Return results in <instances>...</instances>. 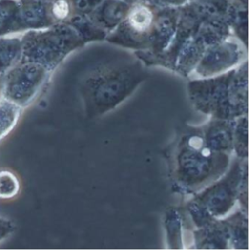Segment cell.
Instances as JSON below:
<instances>
[{"instance_id":"cell-1","label":"cell","mask_w":249,"mask_h":250,"mask_svg":"<svg viewBox=\"0 0 249 250\" xmlns=\"http://www.w3.org/2000/svg\"><path fill=\"white\" fill-rule=\"evenodd\" d=\"M173 190L193 196L226 173L234 156L214 151L202 125H186L166 151Z\"/></svg>"},{"instance_id":"cell-2","label":"cell","mask_w":249,"mask_h":250,"mask_svg":"<svg viewBox=\"0 0 249 250\" xmlns=\"http://www.w3.org/2000/svg\"><path fill=\"white\" fill-rule=\"evenodd\" d=\"M189 99L196 110L213 119L236 120L249 112V62L208 78L190 79Z\"/></svg>"},{"instance_id":"cell-3","label":"cell","mask_w":249,"mask_h":250,"mask_svg":"<svg viewBox=\"0 0 249 250\" xmlns=\"http://www.w3.org/2000/svg\"><path fill=\"white\" fill-rule=\"evenodd\" d=\"M144 65L135 56L91 72L80 86L86 114L100 117L123 104L146 79Z\"/></svg>"},{"instance_id":"cell-4","label":"cell","mask_w":249,"mask_h":250,"mask_svg":"<svg viewBox=\"0 0 249 250\" xmlns=\"http://www.w3.org/2000/svg\"><path fill=\"white\" fill-rule=\"evenodd\" d=\"M248 174V160L234 157L224 175L192 196L185 211L194 229L223 219L237 209L240 187Z\"/></svg>"},{"instance_id":"cell-5","label":"cell","mask_w":249,"mask_h":250,"mask_svg":"<svg viewBox=\"0 0 249 250\" xmlns=\"http://www.w3.org/2000/svg\"><path fill=\"white\" fill-rule=\"evenodd\" d=\"M22 56L21 62L42 65L54 72L74 51L86 44L77 31L66 22L48 28L29 30L21 34Z\"/></svg>"},{"instance_id":"cell-6","label":"cell","mask_w":249,"mask_h":250,"mask_svg":"<svg viewBox=\"0 0 249 250\" xmlns=\"http://www.w3.org/2000/svg\"><path fill=\"white\" fill-rule=\"evenodd\" d=\"M51 0H0V36L48 28L55 23Z\"/></svg>"},{"instance_id":"cell-7","label":"cell","mask_w":249,"mask_h":250,"mask_svg":"<svg viewBox=\"0 0 249 250\" xmlns=\"http://www.w3.org/2000/svg\"><path fill=\"white\" fill-rule=\"evenodd\" d=\"M230 35L232 31L226 17L203 21L181 46L172 71L188 78L205 51Z\"/></svg>"},{"instance_id":"cell-8","label":"cell","mask_w":249,"mask_h":250,"mask_svg":"<svg viewBox=\"0 0 249 250\" xmlns=\"http://www.w3.org/2000/svg\"><path fill=\"white\" fill-rule=\"evenodd\" d=\"M51 74L40 64L20 62L4 74L2 97L24 108L39 96Z\"/></svg>"},{"instance_id":"cell-9","label":"cell","mask_w":249,"mask_h":250,"mask_svg":"<svg viewBox=\"0 0 249 250\" xmlns=\"http://www.w3.org/2000/svg\"><path fill=\"white\" fill-rule=\"evenodd\" d=\"M155 15L156 8L144 1L132 4L124 21L107 34L105 40L134 52L147 50Z\"/></svg>"},{"instance_id":"cell-10","label":"cell","mask_w":249,"mask_h":250,"mask_svg":"<svg viewBox=\"0 0 249 250\" xmlns=\"http://www.w3.org/2000/svg\"><path fill=\"white\" fill-rule=\"evenodd\" d=\"M248 61V47L230 35L208 47L195 66L189 79H202L226 73Z\"/></svg>"},{"instance_id":"cell-11","label":"cell","mask_w":249,"mask_h":250,"mask_svg":"<svg viewBox=\"0 0 249 250\" xmlns=\"http://www.w3.org/2000/svg\"><path fill=\"white\" fill-rule=\"evenodd\" d=\"M180 7L156 8L148 49L144 52L159 55L168 48L177 29Z\"/></svg>"},{"instance_id":"cell-12","label":"cell","mask_w":249,"mask_h":250,"mask_svg":"<svg viewBox=\"0 0 249 250\" xmlns=\"http://www.w3.org/2000/svg\"><path fill=\"white\" fill-rule=\"evenodd\" d=\"M165 228L168 249H193L194 227L185 209H168L166 213Z\"/></svg>"},{"instance_id":"cell-13","label":"cell","mask_w":249,"mask_h":250,"mask_svg":"<svg viewBox=\"0 0 249 250\" xmlns=\"http://www.w3.org/2000/svg\"><path fill=\"white\" fill-rule=\"evenodd\" d=\"M193 249L230 250L229 232L225 219H216L201 228L194 229Z\"/></svg>"},{"instance_id":"cell-14","label":"cell","mask_w":249,"mask_h":250,"mask_svg":"<svg viewBox=\"0 0 249 250\" xmlns=\"http://www.w3.org/2000/svg\"><path fill=\"white\" fill-rule=\"evenodd\" d=\"M203 133L208 146L214 151L234 156L235 120L213 119L202 125Z\"/></svg>"},{"instance_id":"cell-15","label":"cell","mask_w":249,"mask_h":250,"mask_svg":"<svg viewBox=\"0 0 249 250\" xmlns=\"http://www.w3.org/2000/svg\"><path fill=\"white\" fill-rule=\"evenodd\" d=\"M130 7L131 5L124 0H103L88 15L108 34L124 21Z\"/></svg>"},{"instance_id":"cell-16","label":"cell","mask_w":249,"mask_h":250,"mask_svg":"<svg viewBox=\"0 0 249 250\" xmlns=\"http://www.w3.org/2000/svg\"><path fill=\"white\" fill-rule=\"evenodd\" d=\"M226 18L232 35L237 37L246 47H248L249 0H229Z\"/></svg>"},{"instance_id":"cell-17","label":"cell","mask_w":249,"mask_h":250,"mask_svg":"<svg viewBox=\"0 0 249 250\" xmlns=\"http://www.w3.org/2000/svg\"><path fill=\"white\" fill-rule=\"evenodd\" d=\"M229 232V246L234 250H248L249 218L248 213L240 208L234 210L225 218Z\"/></svg>"},{"instance_id":"cell-18","label":"cell","mask_w":249,"mask_h":250,"mask_svg":"<svg viewBox=\"0 0 249 250\" xmlns=\"http://www.w3.org/2000/svg\"><path fill=\"white\" fill-rule=\"evenodd\" d=\"M65 22L77 31L85 44L105 40L107 36V33L101 28L88 14L72 13Z\"/></svg>"},{"instance_id":"cell-19","label":"cell","mask_w":249,"mask_h":250,"mask_svg":"<svg viewBox=\"0 0 249 250\" xmlns=\"http://www.w3.org/2000/svg\"><path fill=\"white\" fill-rule=\"evenodd\" d=\"M22 42L21 35L0 36V75L21 62Z\"/></svg>"},{"instance_id":"cell-20","label":"cell","mask_w":249,"mask_h":250,"mask_svg":"<svg viewBox=\"0 0 249 250\" xmlns=\"http://www.w3.org/2000/svg\"><path fill=\"white\" fill-rule=\"evenodd\" d=\"M21 107L8 99L0 98V141L5 138L18 124Z\"/></svg>"},{"instance_id":"cell-21","label":"cell","mask_w":249,"mask_h":250,"mask_svg":"<svg viewBox=\"0 0 249 250\" xmlns=\"http://www.w3.org/2000/svg\"><path fill=\"white\" fill-rule=\"evenodd\" d=\"M248 121V115L235 120L234 157L241 160H248L249 158Z\"/></svg>"},{"instance_id":"cell-22","label":"cell","mask_w":249,"mask_h":250,"mask_svg":"<svg viewBox=\"0 0 249 250\" xmlns=\"http://www.w3.org/2000/svg\"><path fill=\"white\" fill-rule=\"evenodd\" d=\"M20 192V181L13 171L0 170V199L15 198Z\"/></svg>"},{"instance_id":"cell-23","label":"cell","mask_w":249,"mask_h":250,"mask_svg":"<svg viewBox=\"0 0 249 250\" xmlns=\"http://www.w3.org/2000/svg\"><path fill=\"white\" fill-rule=\"evenodd\" d=\"M50 10L55 23L65 22L73 13L69 0H51Z\"/></svg>"},{"instance_id":"cell-24","label":"cell","mask_w":249,"mask_h":250,"mask_svg":"<svg viewBox=\"0 0 249 250\" xmlns=\"http://www.w3.org/2000/svg\"><path fill=\"white\" fill-rule=\"evenodd\" d=\"M154 8H167V7H180L183 6L188 0H141Z\"/></svg>"},{"instance_id":"cell-25","label":"cell","mask_w":249,"mask_h":250,"mask_svg":"<svg viewBox=\"0 0 249 250\" xmlns=\"http://www.w3.org/2000/svg\"><path fill=\"white\" fill-rule=\"evenodd\" d=\"M15 224L6 218L0 217V243L10 237L15 231Z\"/></svg>"},{"instance_id":"cell-26","label":"cell","mask_w":249,"mask_h":250,"mask_svg":"<svg viewBox=\"0 0 249 250\" xmlns=\"http://www.w3.org/2000/svg\"><path fill=\"white\" fill-rule=\"evenodd\" d=\"M124 1L129 3L130 5H132V4H134V3H136V2H139V1H141V0H124Z\"/></svg>"}]
</instances>
